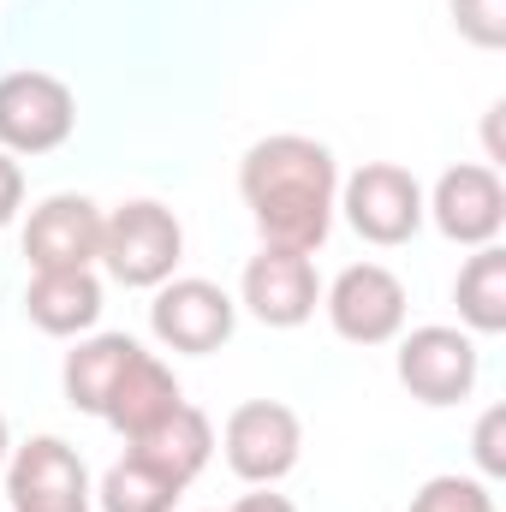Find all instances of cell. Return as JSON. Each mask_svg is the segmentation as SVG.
I'll use <instances>...</instances> for the list:
<instances>
[{"instance_id": "obj_9", "label": "cell", "mask_w": 506, "mask_h": 512, "mask_svg": "<svg viewBox=\"0 0 506 512\" xmlns=\"http://www.w3.org/2000/svg\"><path fill=\"white\" fill-rule=\"evenodd\" d=\"M6 501L12 512H90L96 495L78 447H66L60 435H36L6 465Z\"/></svg>"}, {"instance_id": "obj_6", "label": "cell", "mask_w": 506, "mask_h": 512, "mask_svg": "<svg viewBox=\"0 0 506 512\" xmlns=\"http://www.w3.org/2000/svg\"><path fill=\"white\" fill-rule=\"evenodd\" d=\"M221 447H227L233 477L268 489V483H280V477L298 465V453H304V423H298V411L280 405V399H245V405L227 417Z\"/></svg>"}, {"instance_id": "obj_14", "label": "cell", "mask_w": 506, "mask_h": 512, "mask_svg": "<svg viewBox=\"0 0 506 512\" xmlns=\"http://www.w3.org/2000/svg\"><path fill=\"white\" fill-rule=\"evenodd\" d=\"M131 459H143V465H155L161 477H173L179 489L209 465V453H215V429H209V417L197 411V405H179L173 417H161L155 429H143L137 441H126Z\"/></svg>"}, {"instance_id": "obj_20", "label": "cell", "mask_w": 506, "mask_h": 512, "mask_svg": "<svg viewBox=\"0 0 506 512\" xmlns=\"http://www.w3.org/2000/svg\"><path fill=\"white\" fill-rule=\"evenodd\" d=\"M471 48H506V0H447Z\"/></svg>"}, {"instance_id": "obj_22", "label": "cell", "mask_w": 506, "mask_h": 512, "mask_svg": "<svg viewBox=\"0 0 506 512\" xmlns=\"http://www.w3.org/2000/svg\"><path fill=\"white\" fill-rule=\"evenodd\" d=\"M18 209H24V167L0 149V227H12Z\"/></svg>"}, {"instance_id": "obj_17", "label": "cell", "mask_w": 506, "mask_h": 512, "mask_svg": "<svg viewBox=\"0 0 506 512\" xmlns=\"http://www.w3.org/2000/svg\"><path fill=\"white\" fill-rule=\"evenodd\" d=\"M453 304H459V322L471 334H506V251L501 245H477V256L459 268Z\"/></svg>"}, {"instance_id": "obj_4", "label": "cell", "mask_w": 506, "mask_h": 512, "mask_svg": "<svg viewBox=\"0 0 506 512\" xmlns=\"http://www.w3.org/2000/svg\"><path fill=\"white\" fill-rule=\"evenodd\" d=\"M149 328L167 352H191V358H209L233 340L239 328V304L215 286V280H161L155 286V304H149Z\"/></svg>"}, {"instance_id": "obj_13", "label": "cell", "mask_w": 506, "mask_h": 512, "mask_svg": "<svg viewBox=\"0 0 506 512\" xmlns=\"http://www.w3.org/2000/svg\"><path fill=\"white\" fill-rule=\"evenodd\" d=\"M24 310L42 334L54 340H72V334H90L102 322V280L90 268H42L30 286H24Z\"/></svg>"}, {"instance_id": "obj_15", "label": "cell", "mask_w": 506, "mask_h": 512, "mask_svg": "<svg viewBox=\"0 0 506 512\" xmlns=\"http://www.w3.org/2000/svg\"><path fill=\"white\" fill-rule=\"evenodd\" d=\"M179 405H185V393L173 382V370H167L155 352H137L131 370L120 376V387H114V399H108V411H102V423H114L126 441H137L143 429H155V423L173 417Z\"/></svg>"}, {"instance_id": "obj_19", "label": "cell", "mask_w": 506, "mask_h": 512, "mask_svg": "<svg viewBox=\"0 0 506 512\" xmlns=\"http://www.w3.org/2000/svg\"><path fill=\"white\" fill-rule=\"evenodd\" d=\"M405 512H495V495L477 477H429Z\"/></svg>"}, {"instance_id": "obj_5", "label": "cell", "mask_w": 506, "mask_h": 512, "mask_svg": "<svg viewBox=\"0 0 506 512\" xmlns=\"http://www.w3.org/2000/svg\"><path fill=\"white\" fill-rule=\"evenodd\" d=\"M78 126V96L54 72H6L0 78V149L48 155Z\"/></svg>"}, {"instance_id": "obj_23", "label": "cell", "mask_w": 506, "mask_h": 512, "mask_svg": "<svg viewBox=\"0 0 506 512\" xmlns=\"http://www.w3.org/2000/svg\"><path fill=\"white\" fill-rule=\"evenodd\" d=\"M233 512H298V507H292L286 495H268V489H262V495H245Z\"/></svg>"}, {"instance_id": "obj_10", "label": "cell", "mask_w": 506, "mask_h": 512, "mask_svg": "<svg viewBox=\"0 0 506 512\" xmlns=\"http://www.w3.org/2000/svg\"><path fill=\"white\" fill-rule=\"evenodd\" d=\"M239 298L262 328H304L322 304V280H316V262L304 251H262L245 262V280H239Z\"/></svg>"}, {"instance_id": "obj_18", "label": "cell", "mask_w": 506, "mask_h": 512, "mask_svg": "<svg viewBox=\"0 0 506 512\" xmlns=\"http://www.w3.org/2000/svg\"><path fill=\"white\" fill-rule=\"evenodd\" d=\"M179 483L173 477H161L155 465H143V459H120V465H108V477H102V489H96V501L102 512H173L179 507Z\"/></svg>"}, {"instance_id": "obj_16", "label": "cell", "mask_w": 506, "mask_h": 512, "mask_svg": "<svg viewBox=\"0 0 506 512\" xmlns=\"http://www.w3.org/2000/svg\"><path fill=\"white\" fill-rule=\"evenodd\" d=\"M137 352H143V346H137L131 334H90V340H78V346L66 352V370H60L66 399H72L78 411L102 417V411H108V399H114V387H120V376L131 370V358H137Z\"/></svg>"}, {"instance_id": "obj_21", "label": "cell", "mask_w": 506, "mask_h": 512, "mask_svg": "<svg viewBox=\"0 0 506 512\" xmlns=\"http://www.w3.org/2000/svg\"><path fill=\"white\" fill-rule=\"evenodd\" d=\"M477 465L489 471V477H501L506 471V411H483V423H477Z\"/></svg>"}, {"instance_id": "obj_3", "label": "cell", "mask_w": 506, "mask_h": 512, "mask_svg": "<svg viewBox=\"0 0 506 512\" xmlns=\"http://www.w3.org/2000/svg\"><path fill=\"white\" fill-rule=\"evenodd\" d=\"M340 209H346L352 233H358L364 245H381V251L417 239V227H423V215H429L417 173H405L399 161H364V167L340 185Z\"/></svg>"}, {"instance_id": "obj_11", "label": "cell", "mask_w": 506, "mask_h": 512, "mask_svg": "<svg viewBox=\"0 0 506 512\" xmlns=\"http://www.w3.org/2000/svg\"><path fill=\"white\" fill-rule=\"evenodd\" d=\"M423 209H429V221L453 239V245H495L506 227V185L495 167H477V161H465V167H447L441 179H435V197H423Z\"/></svg>"}, {"instance_id": "obj_12", "label": "cell", "mask_w": 506, "mask_h": 512, "mask_svg": "<svg viewBox=\"0 0 506 512\" xmlns=\"http://www.w3.org/2000/svg\"><path fill=\"white\" fill-rule=\"evenodd\" d=\"M24 256L30 268H90L102 256V209L90 197H48L30 209V227H24Z\"/></svg>"}, {"instance_id": "obj_1", "label": "cell", "mask_w": 506, "mask_h": 512, "mask_svg": "<svg viewBox=\"0 0 506 512\" xmlns=\"http://www.w3.org/2000/svg\"><path fill=\"white\" fill-rule=\"evenodd\" d=\"M239 197L251 209L262 245L274 251H322V239L334 233V209H340V167L334 149L298 131H274L245 149L239 161Z\"/></svg>"}, {"instance_id": "obj_2", "label": "cell", "mask_w": 506, "mask_h": 512, "mask_svg": "<svg viewBox=\"0 0 506 512\" xmlns=\"http://www.w3.org/2000/svg\"><path fill=\"white\" fill-rule=\"evenodd\" d=\"M185 256V227L173 221V209L137 197V203H120L114 215H102V268L120 280V286H161L173 280Z\"/></svg>"}, {"instance_id": "obj_7", "label": "cell", "mask_w": 506, "mask_h": 512, "mask_svg": "<svg viewBox=\"0 0 506 512\" xmlns=\"http://www.w3.org/2000/svg\"><path fill=\"white\" fill-rule=\"evenodd\" d=\"M322 310H328V322H334L340 340H352V346H387L405 328V286L381 262H352L322 292Z\"/></svg>"}, {"instance_id": "obj_24", "label": "cell", "mask_w": 506, "mask_h": 512, "mask_svg": "<svg viewBox=\"0 0 506 512\" xmlns=\"http://www.w3.org/2000/svg\"><path fill=\"white\" fill-rule=\"evenodd\" d=\"M6 453H12V435H6V417H0V465H6Z\"/></svg>"}, {"instance_id": "obj_8", "label": "cell", "mask_w": 506, "mask_h": 512, "mask_svg": "<svg viewBox=\"0 0 506 512\" xmlns=\"http://www.w3.org/2000/svg\"><path fill=\"white\" fill-rule=\"evenodd\" d=\"M477 370H483V358H477V340L465 328L429 322V328H411L399 340V382L423 405H459V399H471Z\"/></svg>"}]
</instances>
